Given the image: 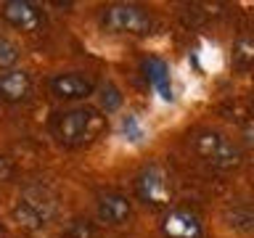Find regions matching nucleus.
<instances>
[{
    "label": "nucleus",
    "instance_id": "obj_3",
    "mask_svg": "<svg viewBox=\"0 0 254 238\" xmlns=\"http://www.w3.org/2000/svg\"><path fill=\"white\" fill-rule=\"evenodd\" d=\"M101 24L114 35H148L151 32V16L132 3L106 5L101 13Z\"/></svg>",
    "mask_w": 254,
    "mask_h": 238
},
{
    "label": "nucleus",
    "instance_id": "obj_7",
    "mask_svg": "<svg viewBox=\"0 0 254 238\" xmlns=\"http://www.w3.org/2000/svg\"><path fill=\"white\" fill-rule=\"evenodd\" d=\"M3 19L21 32H37L43 27V11L29 0H8L3 5Z\"/></svg>",
    "mask_w": 254,
    "mask_h": 238
},
{
    "label": "nucleus",
    "instance_id": "obj_1",
    "mask_svg": "<svg viewBox=\"0 0 254 238\" xmlns=\"http://www.w3.org/2000/svg\"><path fill=\"white\" fill-rule=\"evenodd\" d=\"M101 130V117L93 109H69L56 114L53 119V135L64 146H82L93 140Z\"/></svg>",
    "mask_w": 254,
    "mask_h": 238
},
{
    "label": "nucleus",
    "instance_id": "obj_4",
    "mask_svg": "<svg viewBox=\"0 0 254 238\" xmlns=\"http://www.w3.org/2000/svg\"><path fill=\"white\" fill-rule=\"evenodd\" d=\"M193 146H196V154L201 156L206 164L217 167V170H230V167H236L241 162L238 148L220 132H201Z\"/></svg>",
    "mask_w": 254,
    "mask_h": 238
},
{
    "label": "nucleus",
    "instance_id": "obj_8",
    "mask_svg": "<svg viewBox=\"0 0 254 238\" xmlns=\"http://www.w3.org/2000/svg\"><path fill=\"white\" fill-rule=\"evenodd\" d=\"M162 233L167 238H201L204 225L193 212L188 209H172L162 220Z\"/></svg>",
    "mask_w": 254,
    "mask_h": 238
},
{
    "label": "nucleus",
    "instance_id": "obj_13",
    "mask_svg": "<svg viewBox=\"0 0 254 238\" xmlns=\"http://www.w3.org/2000/svg\"><path fill=\"white\" fill-rule=\"evenodd\" d=\"M16 59H19V48H16L11 40L0 37V71L11 69L16 63Z\"/></svg>",
    "mask_w": 254,
    "mask_h": 238
},
{
    "label": "nucleus",
    "instance_id": "obj_14",
    "mask_svg": "<svg viewBox=\"0 0 254 238\" xmlns=\"http://www.w3.org/2000/svg\"><path fill=\"white\" fill-rule=\"evenodd\" d=\"M122 130H125V135H127V138H130L132 143H138V140L143 138V130H140L138 119H135L132 114H127V117L122 119Z\"/></svg>",
    "mask_w": 254,
    "mask_h": 238
},
{
    "label": "nucleus",
    "instance_id": "obj_2",
    "mask_svg": "<svg viewBox=\"0 0 254 238\" xmlns=\"http://www.w3.org/2000/svg\"><path fill=\"white\" fill-rule=\"evenodd\" d=\"M56 214V198L45 188H29L24 190L19 204L13 206V217L29 230H40L53 220Z\"/></svg>",
    "mask_w": 254,
    "mask_h": 238
},
{
    "label": "nucleus",
    "instance_id": "obj_9",
    "mask_svg": "<svg viewBox=\"0 0 254 238\" xmlns=\"http://www.w3.org/2000/svg\"><path fill=\"white\" fill-rule=\"evenodd\" d=\"M95 212H98V220L103 222V225L122 228L125 222L130 220L132 206H130V201H127V196H122V193H103V196H98Z\"/></svg>",
    "mask_w": 254,
    "mask_h": 238
},
{
    "label": "nucleus",
    "instance_id": "obj_5",
    "mask_svg": "<svg viewBox=\"0 0 254 238\" xmlns=\"http://www.w3.org/2000/svg\"><path fill=\"white\" fill-rule=\"evenodd\" d=\"M135 190H138V196L146 204L162 206V204L170 201V182H167V175H164V170L159 164H151V167H146V170L138 175Z\"/></svg>",
    "mask_w": 254,
    "mask_h": 238
},
{
    "label": "nucleus",
    "instance_id": "obj_11",
    "mask_svg": "<svg viewBox=\"0 0 254 238\" xmlns=\"http://www.w3.org/2000/svg\"><path fill=\"white\" fill-rule=\"evenodd\" d=\"M143 74H146L148 85L162 95L164 101H172L175 93H172V82H170V66L167 61H162L159 56H148L143 59Z\"/></svg>",
    "mask_w": 254,
    "mask_h": 238
},
{
    "label": "nucleus",
    "instance_id": "obj_12",
    "mask_svg": "<svg viewBox=\"0 0 254 238\" xmlns=\"http://www.w3.org/2000/svg\"><path fill=\"white\" fill-rule=\"evenodd\" d=\"M119 106H122V93H119L117 85L106 82L101 87V109L106 111V114H111V111H117Z\"/></svg>",
    "mask_w": 254,
    "mask_h": 238
},
{
    "label": "nucleus",
    "instance_id": "obj_6",
    "mask_svg": "<svg viewBox=\"0 0 254 238\" xmlns=\"http://www.w3.org/2000/svg\"><path fill=\"white\" fill-rule=\"evenodd\" d=\"M95 82L82 71H64L51 79V93L61 101H82L87 95H93Z\"/></svg>",
    "mask_w": 254,
    "mask_h": 238
},
{
    "label": "nucleus",
    "instance_id": "obj_10",
    "mask_svg": "<svg viewBox=\"0 0 254 238\" xmlns=\"http://www.w3.org/2000/svg\"><path fill=\"white\" fill-rule=\"evenodd\" d=\"M32 79L24 69H5L0 71V101L5 103H19L29 95Z\"/></svg>",
    "mask_w": 254,
    "mask_h": 238
}]
</instances>
